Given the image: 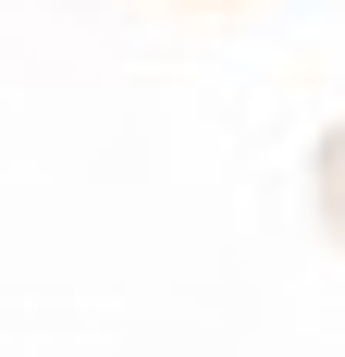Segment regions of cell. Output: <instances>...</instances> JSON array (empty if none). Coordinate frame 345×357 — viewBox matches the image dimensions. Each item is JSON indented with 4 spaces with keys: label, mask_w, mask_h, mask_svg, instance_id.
Masks as SVG:
<instances>
[{
    "label": "cell",
    "mask_w": 345,
    "mask_h": 357,
    "mask_svg": "<svg viewBox=\"0 0 345 357\" xmlns=\"http://www.w3.org/2000/svg\"><path fill=\"white\" fill-rule=\"evenodd\" d=\"M321 222H333V234H345V123H333V136H321Z\"/></svg>",
    "instance_id": "cell-1"
}]
</instances>
